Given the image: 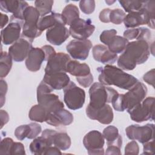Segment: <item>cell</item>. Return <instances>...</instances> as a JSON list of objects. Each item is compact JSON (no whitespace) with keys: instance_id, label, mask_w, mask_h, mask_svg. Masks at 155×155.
<instances>
[{"instance_id":"1","label":"cell","mask_w":155,"mask_h":155,"mask_svg":"<svg viewBox=\"0 0 155 155\" xmlns=\"http://www.w3.org/2000/svg\"><path fill=\"white\" fill-rule=\"evenodd\" d=\"M150 42L136 40L128 42L123 53L117 59L118 67L124 70H132L137 65L143 64L150 54Z\"/></svg>"},{"instance_id":"2","label":"cell","mask_w":155,"mask_h":155,"mask_svg":"<svg viewBox=\"0 0 155 155\" xmlns=\"http://www.w3.org/2000/svg\"><path fill=\"white\" fill-rule=\"evenodd\" d=\"M97 70L99 73V81L104 85H114L120 88L129 90L138 81L134 76L111 65L99 67Z\"/></svg>"},{"instance_id":"3","label":"cell","mask_w":155,"mask_h":155,"mask_svg":"<svg viewBox=\"0 0 155 155\" xmlns=\"http://www.w3.org/2000/svg\"><path fill=\"white\" fill-rule=\"evenodd\" d=\"M155 2L147 1L144 7L139 11L129 13L124 19V25L127 28H134L140 25H148L154 28Z\"/></svg>"},{"instance_id":"4","label":"cell","mask_w":155,"mask_h":155,"mask_svg":"<svg viewBox=\"0 0 155 155\" xmlns=\"http://www.w3.org/2000/svg\"><path fill=\"white\" fill-rule=\"evenodd\" d=\"M118 92L113 88L105 87L100 82H94L89 89V107L97 109L107 103L111 102L112 99Z\"/></svg>"},{"instance_id":"5","label":"cell","mask_w":155,"mask_h":155,"mask_svg":"<svg viewBox=\"0 0 155 155\" xmlns=\"http://www.w3.org/2000/svg\"><path fill=\"white\" fill-rule=\"evenodd\" d=\"M53 89L42 81L37 88V100L39 104L44 107L48 111L52 112L64 108V105L59 96L52 93Z\"/></svg>"},{"instance_id":"6","label":"cell","mask_w":155,"mask_h":155,"mask_svg":"<svg viewBox=\"0 0 155 155\" xmlns=\"http://www.w3.org/2000/svg\"><path fill=\"white\" fill-rule=\"evenodd\" d=\"M40 16L39 12L33 6H28L25 9L23 13L24 22L22 26V36L33 41L42 34V32L38 27Z\"/></svg>"},{"instance_id":"7","label":"cell","mask_w":155,"mask_h":155,"mask_svg":"<svg viewBox=\"0 0 155 155\" xmlns=\"http://www.w3.org/2000/svg\"><path fill=\"white\" fill-rule=\"evenodd\" d=\"M85 99V91L70 81L64 88V101L68 108L76 110L81 108Z\"/></svg>"},{"instance_id":"8","label":"cell","mask_w":155,"mask_h":155,"mask_svg":"<svg viewBox=\"0 0 155 155\" xmlns=\"http://www.w3.org/2000/svg\"><path fill=\"white\" fill-rule=\"evenodd\" d=\"M154 97H148L137 106L127 111L130 118L136 122L154 120Z\"/></svg>"},{"instance_id":"9","label":"cell","mask_w":155,"mask_h":155,"mask_svg":"<svg viewBox=\"0 0 155 155\" xmlns=\"http://www.w3.org/2000/svg\"><path fill=\"white\" fill-rule=\"evenodd\" d=\"M147 94V88L140 81L135 84L125 94H123V103L125 110L127 111L140 104Z\"/></svg>"},{"instance_id":"10","label":"cell","mask_w":155,"mask_h":155,"mask_svg":"<svg viewBox=\"0 0 155 155\" xmlns=\"http://www.w3.org/2000/svg\"><path fill=\"white\" fill-rule=\"evenodd\" d=\"M125 133L129 139L138 140L143 144L154 139V124H147L143 126L131 125L126 128Z\"/></svg>"},{"instance_id":"11","label":"cell","mask_w":155,"mask_h":155,"mask_svg":"<svg viewBox=\"0 0 155 155\" xmlns=\"http://www.w3.org/2000/svg\"><path fill=\"white\" fill-rule=\"evenodd\" d=\"M95 27L90 19L79 18L70 25L69 33L73 38L79 40L87 39L94 32Z\"/></svg>"},{"instance_id":"12","label":"cell","mask_w":155,"mask_h":155,"mask_svg":"<svg viewBox=\"0 0 155 155\" xmlns=\"http://www.w3.org/2000/svg\"><path fill=\"white\" fill-rule=\"evenodd\" d=\"M104 137L102 134L97 130L87 133L83 139V144L88 150V154H104Z\"/></svg>"},{"instance_id":"13","label":"cell","mask_w":155,"mask_h":155,"mask_svg":"<svg viewBox=\"0 0 155 155\" xmlns=\"http://www.w3.org/2000/svg\"><path fill=\"white\" fill-rule=\"evenodd\" d=\"M91 48L92 43L88 39H73L69 42L66 47L67 52L73 59L82 61L87 58Z\"/></svg>"},{"instance_id":"14","label":"cell","mask_w":155,"mask_h":155,"mask_svg":"<svg viewBox=\"0 0 155 155\" xmlns=\"http://www.w3.org/2000/svg\"><path fill=\"white\" fill-rule=\"evenodd\" d=\"M33 41L22 36L8 48V54L15 62H22L25 59L32 47Z\"/></svg>"},{"instance_id":"15","label":"cell","mask_w":155,"mask_h":155,"mask_svg":"<svg viewBox=\"0 0 155 155\" xmlns=\"http://www.w3.org/2000/svg\"><path fill=\"white\" fill-rule=\"evenodd\" d=\"M10 22L1 30V41L5 45H10L15 43L19 39L21 27L24 24L23 21H18L12 17Z\"/></svg>"},{"instance_id":"16","label":"cell","mask_w":155,"mask_h":155,"mask_svg":"<svg viewBox=\"0 0 155 155\" xmlns=\"http://www.w3.org/2000/svg\"><path fill=\"white\" fill-rule=\"evenodd\" d=\"M41 136L47 139L54 146L61 150H67L71 146V139L65 132L45 129L42 131Z\"/></svg>"},{"instance_id":"17","label":"cell","mask_w":155,"mask_h":155,"mask_svg":"<svg viewBox=\"0 0 155 155\" xmlns=\"http://www.w3.org/2000/svg\"><path fill=\"white\" fill-rule=\"evenodd\" d=\"M70 57L65 53H56L47 61L45 68V74L58 72H67V65L70 61Z\"/></svg>"},{"instance_id":"18","label":"cell","mask_w":155,"mask_h":155,"mask_svg":"<svg viewBox=\"0 0 155 155\" xmlns=\"http://www.w3.org/2000/svg\"><path fill=\"white\" fill-rule=\"evenodd\" d=\"M28 6V3L24 1L10 0L0 2L1 10L4 12L13 13L12 17L18 21H23V13L25 9Z\"/></svg>"},{"instance_id":"19","label":"cell","mask_w":155,"mask_h":155,"mask_svg":"<svg viewBox=\"0 0 155 155\" xmlns=\"http://www.w3.org/2000/svg\"><path fill=\"white\" fill-rule=\"evenodd\" d=\"M86 114L90 119L96 120L102 124H110L113 119L112 108L107 104L97 109L91 108L88 105L86 108Z\"/></svg>"},{"instance_id":"20","label":"cell","mask_w":155,"mask_h":155,"mask_svg":"<svg viewBox=\"0 0 155 155\" xmlns=\"http://www.w3.org/2000/svg\"><path fill=\"white\" fill-rule=\"evenodd\" d=\"M64 24L58 23L46 31L47 41L54 45L63 44L70 36L69 30Z\"/></svg>"},{"instance_id":"21","label":"cell","mask_w":155,"mask_h":155,"mask_svg":"<svg viewBox=\"0 0 155 155\" xmlns=\"http://www.w3.org/2000/svg\"><path fill=\"white\" fill-rule=\"evenodd\" d=\"M73 121V114L64 108H61L50 112L46 122L54 127H59L70 125Z\"/></svg>"},{"instance_id":"22","label":"cell","mask_w":155,"mask_h":155,"mask_svg":"<svg viewBox=\"0 0 155 155\" xmlns=\"http://www.w3.org/2000/svg\"><path fill=\"white\" fill-rule=\"evenodd\" d=\"M94 60L104 64L111 65L117 59V55L111 52L105 45L98 44L94 46L92 50Z\"/></svg>"},{"instance_id":"23","label":"cell","mask_w":155,"mask_h":155,"mask_svg":"<svg viewBox=\"0 0 155 155\" xmlns=\"http://www.w3.org/2000/svg\"><path fill=\"white\" fill-rule=\"evenodd\" d=\"M42 81L53 90L64 89L70 82L69 76L65 72L45 74Z\"/></svg>"},{"instance_id":"24","label":"cell","mask_w":155,"mask_h":155,"mask_svg":"<svg viewBox=\"0 0 155 155\" xmlns=\"http://www.w3.org/2000/svg\"><path fill=\"white\" fill-rule=\"evenodd\" d=\"M45 61V53L41 48H32L25 59V66L31 71L40 70L42 62Z\"/></svg>"},{"instance_id":"25","label":"cell","mask_w":155,"mask_h":155,"mask_svg":"<svg viewBox=\"0 0 155 155\" xmlns=\"http://www.w3.org/2000/svg\"><path fill=\"white\" fill-rule=\"evenodd\" d=\"M58 23H62L66 25L65 22L61 14L51 12L50 15L44 16L39 19L38 23V27L42 32L54 26Z\"/></svg>"},{"instance_id":"26","label":"cell","mask_w":155,"mask_h":155,"mask_svg":"<svg viewBox=\"0 0 155 155\" xmlns=\"http://www.w3.org/2000/svg\"><path fill=\"white\" fill-rule=\"evenodd\" d=\"M124 37L127 40H145L150 42L151 33L150 30L145 27L133 28L125 30L124 33Z\"/></svg>"},{"instance_id":"27","label":"cell","mask_w":155,"mask_h":155,"mask_svg":"<svg viewBox=\"0 0 155 155\" xmlns=\"http://www.w3.org/2000/svg\"><path fill=\"white\" fill-rule=\"evenodd\" d=\"M67 72L76 77H82L91 73L90 68L87 64L74 60H70L67 63Z\"/></svg>"},{"instance_id":"28","label":"cell","mask_w":155,"mask_h":155,"mask_svg":"<svg viewBox=\"0 0 155 155\" xmlns=\"http://www.w3.org/2000/svg\"><path fill=\"white\" fill-rule=\"evenodd\" d=\"M104 139L107 140V145H115L119 148L122 147V139L121 136L119 134L118 129L113 125L106 127L102 133Z\"/></svg>"},{"instance_id":"29","label":"cell","mask_w":155,"mask_h":155,"mask_svg":"<svg viewBox=\"0 0 155 155\" xmlns=\"http://www.w3.org/2000/svg\"><path fill=\"white\" fill-rule=\"evenodd\" d=\"M53 144L46 138L43 136L36 137L30 143L29 148L30 152L35 155H44L46 149L52 146Z\"/></svg>"},{"instance_id":"30","label":"cell","mask_w":155,"mask_h":155,"mask_svg":"<svg viewBox=\"0 0 155 155\" xmlns=\"http://www.w3.org/2000/svg\"><path fill=\"white\" fill-rule=\"evenodd\" d=\"M48 113L49 112L44 107L38 104L32 106L30 108L28 117L31 120L43 122L47 121Z\"/></svg>"},{"instance_id":"31","label":"cell","mask_w":155,"mask_h":155,"mask_svg":"<svg viewBox=\"0 0 155 155\" xmlns=\"http://www.w3.org/2000/svg\"><path fill=\"white\" fill-rule=\"evenodd\" d=\"M62 16L66 25H70L75 20L79 18V11L77 6L70 4L67 5L62 12Z\"/></svg>"},{"instance_id":"32","label":"cell","mask_w":155,"mask_h":155,"mask_svg":"<svg viewBox=\"0 0 155 155\" xmlns=\"http://www.w3.org/2000/svg\"><path fill=\"white\" fill-rule=\"evenodd\" d=\"M129 41L124 37L116 35L108 44V48L114 53H120L125 48Z\"/></svg>"},{"instance_id":"33","label":"cell","mask_w":155,"mask_h":155,"mask_svg":"<svg viewBox=\"0 0 155 155\" xmlns=\"http://www.w3.org/2000/svg\"><path fill=\"white\" fill-rule=\"evenodd\" d=\"M12 67V58L8 53L1 51L0 58V76L5 77L10 72Z\"/></svg>"},{"instance_id":"34","label":"cell","mask_w":155,"mask_h":155,"mask_svg":"<svg viewBox=\"0 0 155 155\" xmlns=\"http://www.w3.org/2000/svg\"><path fill=\"white\" fill-rule=\"evenodd\" d=\"M147 1H119L126 12L131 13L140 10Z\"/></svg>"},{"instance_id":"35","label":"cell","mask_w":155,"mask_h":155,"mask_svg":"<svg viewBox=\"0 0 155 155\" xmlns=\"http://www.w3.org/2000/svg\"><path fill=\"white\" fill-rule=\"evenodd\" d=\"M53 3V1L51 0H37L35 1V8L42 17L47 15L51 12Z\"/></svg>"},{"instance_id":"36","label":"cell","mask_w":155,"mask_h":155,"mask_svg":"<svg viewBox=\"0 0 155 155\" xmlns=\"http://www.w3.org/2000/svg\"><path fill=\"white\" fill-rule=\"evenodd\" d=\"M125 16V13L120 8L111 10L109 15L110 22L117 25L120 24L124 21Z\"/></svg>"},{"instance_id":"37","label":"cell","mask_w":155,"mask_h":155,"mask_svg":"<svg viewBox=\"0 0 155 155\" xmlns=\"http://www.w3.org/2000/svg\"><path fill=\"white\" fill-rule=\"evenodd\" d=\"M30 132V127L29 124L22 125L18 127L15 131V137L19 140H22L27 138Z\"/></svg>"},{"instance_id":"38","label":"cell","mask_w":155,"mask_h":155,"mask_svg":"<svg viewBox=\"0 0 155 155\" xmlns=\"http://www.w3.org/2000/svg\"><path fill=\"white\" fill-rule=\"evenodd\" d=\"M79 7L84 13L91 14L95 9V1L93 0H82L79 2Z\"/></svg>"},{"instance_id":"39","label":"cell","mask_w":155,"mask_h":155,"mask_svg":"<svg viewBox=\"0 0 155 155\" xmlns=\"http://www.w3.org/2000/svg\"><path fill=\"white\" fill-rule=\"evenodd\" d=\"M14 141L12 138L5 137L1 141L0 154H10V150Z\"/></svg>"},{"instance_id":"40","label":"cell","mask_w":155,"mask_h":155,"mask_svg":"<svg viewBox=\"0 0 155 155\" xmlns=\"http://www.w3.org/2000/svg\"><path fill=\"white\" fill-rule=\"evenodd\" d=\"M117 34V31L114 29L107 30L103 31L99 37L101 42H102L105 45H108L111 40L113 39L114 36H115Z\"/></svg>"},{"instance_id":"41","label":"cell","mask_w":155,"mask_h":155,"mask_svg":"<svg viewBox=\"0 0 155 155\" xmlns=\"http://www.w3.org/2000/svg\"><path fill=\"white\" fill-rule=\"evenodd\" d=\"M113 108L117 111H124L125 110L123 103V94L117 93L114 96L111 101Z\"/></svg>"},{"instance_id":"42","label":"cell","mask_w":155,"mask_h":155,"mask_svg":"<svg viewBox=\"0 0 155 155\" xmlns=\"http://www.w3.org/2000/svg\"><path fill=\"white\" fill-rule=\"evenodd\" d=\"M139 147L137 143L133 140L128 142L125 148V154H138Z\"/></svg>"},{"instance_id":"43","label":"cell","mask_w":155,"mask_h":155,"mask_svg":"<svg viewBox=\"0 0 155 155\" xmlns=\"http://www.w3.org/2000/svg\"><path fill=\"white\" fill-rule=\"evenodd\" d=\"M76 81L81 86L84 88H87L92 84L93 81V77L92 74L90 73L89 74L85 76L76 77Z\"/></svg>"},{"instance_id":"44","label":"cell","mask_w":155,"mask_h":155,"mask_svg":"<svg viewBox=\"0 0 155 155\" xmlns=\"http://www.w3.org/2000/svg\"><path fill=\"white\" fill-rule=\"evenodd\" d=\"M30 127V132L27 138L29 139H35L41 133L42 131L41 127L39 124L37 123H30L29 124Z\"/></svg>"},{"instance_id":"45","label":"cell","mask_w":155,"mask_h":155,"mask_svg":"<svg viewBox=\"0 0 155 155\" xmlns=\"http://www.w3.org/2000/svg\"><path fill=\"white\" fill-rule=\"evenodd\" d=\"M25 151L24 145L21 142H13L10 154H25Z\"/></svg>"},{"instance_id":"46","label":"cell","mask_w":155,"mask_h":155,"mask_svg":"<svg viewBox=\"0 0 155 155\" xmlns=\"http://www.w3.org/2000/svg\"><path fill=\"white\" fill-rule=\"evenodd\" d=\"M1 90H0V101H1V107H2L5 101V94L7 91V84L6 82L2 79H1Z\"/></svg>"},{"instance_id":"47","label":"cell","mask_w":155,"mask_h":155,"mask_svg":"<svg viewBox=\"0 0 155 155\" xmlns=\"http://www.w3.org/2000/svg\"><path fill=\"white\" fill-rule=\"evenodd\" d=\"M143 79L148 84L154 87V69L153 68L145 73L143 76Z\"/></svg>"},{"instance_id":"48","label":"cell","mask_w":155,"mask_h":155,"mask_svg":"<svg viewBox=\"0 0 155 155\" xmlns=\"http://www.w3.org/2000/svg\"><path fill=\"white\" fill-rule=\"evenodd\" d=\"M45 53V61H47L50 58L53 56L56 53L54 49L50 45H44L41 47Z\"/></svg>"},{"instance_id":"49","label":"cell","mask_w":155,"mask_h":155,"mask_svg":"<svg viewBox=\"0 0 155 155\" xmlns=\"http://www.w3.org/2000/svg\"><path fill=\"white\" fill-rule=\"evenodd\" d=\"M143 154H152L154 152V139L143 143Z\"/></svg>"},{"instance_id":"50","label":"cell","mask_w":155,"mask_h":155,"mask_svg":"<svg viewBox=\"0 0 155 155\" xmlns=\"http://www.w3.org/2000/svg\"><path fill=\"white\" fill-rule=\"evenodd\" d=\"M110 10L111 9L110 8H105L100 12L99 18L101 22H105V23L110 22L109 15H110Z\"/></svg>"},{"instance_id":"51","label":"cell","mask_w":155,"mask_h":155,"mask_svg":"<svg viewBox=\"0 0 155 155\" xmlns=\"http://www.w3.org/2000/svg\"><path fill=\"white\" fill-rule=\"evenodd\" d=\"M119 147L115 146V145H108L107 150L105 154H117L120 155L121 152L120 150Z\"/></svg>"},{"instance_id":"52","label":"cell","mask_w":155,"mask_h":155,"mask_svg":"<svg viewBox=\"0 0 155 155\" xmlns=\"http://www.w3.org/2000/svg\"><path fill=\"white\" fill-rule=\"evenodd\" d=\"M58 148L55 146H50L45 151L44 155L49 154H62V153Z\"/></svg>"},{"instance_id":"53","label":"cell","mask_w":155,"mask_h":155,"mask_svg":"<svg viewBox=\"0 0 155 155\" xmlns=\"http://www.w3.org/2000/svg\"><path fill=\"white\" fill-rule=\"evenodd\" d=\"M0 114H1V128H2L3 126L8 122L9 120V116L8 113L6 112V111L3 110H1Z\"/></svg>"},{"instance_id":"54","label":"cell","mask_w":155,"mask_h":155,"mask_svg":"<svg viewBox=\"0 0 155 155\" xmlns=\"http://www.w3.org/2000/svg\"><path fill=\"white\" fill-rule=\"evenodd\" d=\"M0 15H1V28H3V27L8 22V17L7 15L5 14L1 13Z\"/></svg>"},{"instance_id":"55","label":"cell","mask_w":155,"mask_h":155,"mask_svg":"<svg viewBox=\"0 0 155 155\" xmlns=\"http://www.w3.org/2000/svg\"><path fill=\"white\" fill-rule=\"evenodd\" d=\"M115 2V1H105V2L107 3V4H108V5H111V4H112L113 3H114Z\"/></svg>"}]
</instances>
